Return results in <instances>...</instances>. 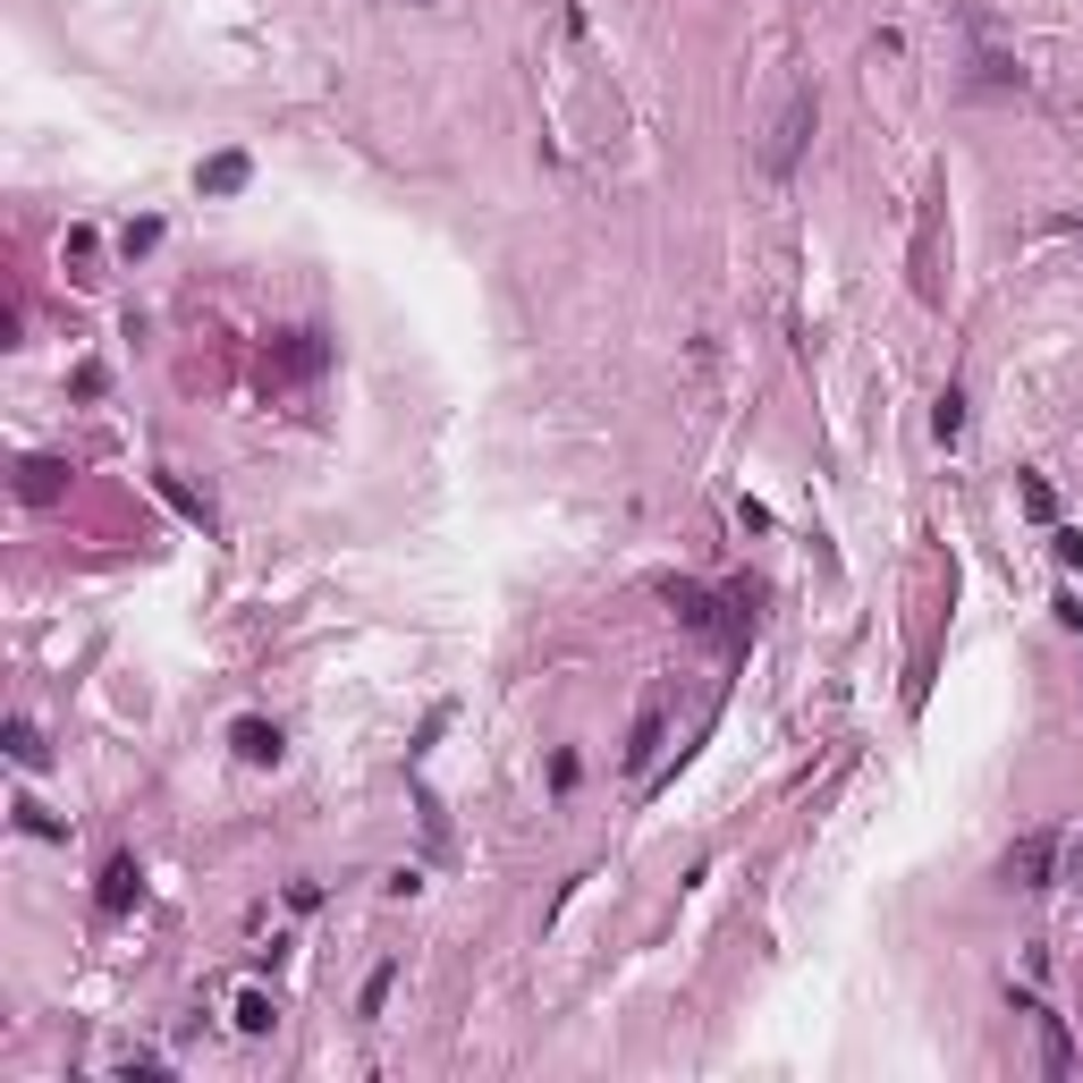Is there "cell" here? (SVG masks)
<instances>
[{
    "mask_svg": "<svg viewBox=\"0 0 1083 1083\" xmlns=\"http://www.w3.org/2000/svg\"><path fill=\"white\" fill-rule=\"evenodd\" d=\"M804 136H813V94H788V110H779V128H770V144H762V170L770 178H788L796 170V153H804Z\"/></svg>",
    "mask_w": 1083,
    "mask_h": 1083,
    "instance_id": "obj_1",
    "label": "cell"
},
{
    "mask_svg": "<svg viewBox=\"0 0 1083 1083\" xmlns=\"http://www.w3.org/2000/svg\"><path fill=\"white\" fill-rule=\"evenodd\" d=\"M1050 863H1058V838H1050V829H1033V838H1016V847H1008V863H999V872H1008L1016 889H1041V881H1050Z\"/></svg>",
    "mask_w": 1083,
    "mask_h": 1083,
    "instance_id": "obj_2",
    "label": "cell"
},
{
    "mask_svg": "<svg viewBox=\"0 0 1083 1083\" xmlns=\"http://www.w3.org/2000/svg\"><path fill=\"white\" fill-rule=\"evenodd\" d=\"M136 897H144V863H136V855H110V863H102V915H128Z\"/></svg>",
    "mask_w": 1083,
    "mask_h": 1083,
    "instance_id": "obj_3",
    "label": "cell"
},
{
    "mask_svg": "<svg viewBox=\"0 0 1083 1083\" xmlns=\"http://www.w3.org/2000/svg\"><path fill=\"white\" fill-rule=\"evenodd\" d=\"M237 754H246V762H280V729H271V720H237Z\"/></svg>",
    "mask_w": 1083,
    "mask_h": 1083,
    "instance_id": "obj_4",
    "label": "cell"
},
{
    "mask_svg": "<svg viewBox=\"0 0 1083 1083\" xmlns=\"http://www.w3.org/2000/svg\"><path fill=\"white\" fill-rule=\"evenodd\" d=\"M60 482H68V466H60V457H26L18 491H26V500H60Z\"/></svg>",
    "mask_w": 1083,
    "mask_h": 1083,
    "instance_id": "obj_5",
    "label": "cell"
},
{
    "mask_svg": "<svg viewBox=\"0 0 1083 1083\" xmlns=\"http://www.w3.org/2000/svg\"><path fill=\"white\" fill-rule=\"evenodd\" d=\"M661 729H669V720H661V702H643V720H636V745H627V770H643L652 754H661Z\"/></svg>",
    "mask_w": 1083,
    "mask_h": 1083,
    "instance_id": "obj_6",
    "label": "cell"
},
{
    "mask_svg": "<svg viewBox=\"0 0 1083 1083\" xmlns=\"http://www.w3.org/2000/svg\"><path fill=\"white\" fill-rule=\"evenodd\" d=\"M246 187V153H212L203 161V195H237Z\"/></svg>",
    "mask_w": 1083,
    "mask_h": 1083,
    "instance_id": "obj_7",
    "label": "cell"
},
{
    "mask_svg": "<svg viewBox=\"0 0 1083 1083\" xmlns=\"http://www.w3.org/2000/svg\"><path fill=\"white\" fill-rule=\"evenodd\" d=\"M1041 1067H1050V1075H1067V1067H1075V1050H1067V1024H1058V1016H1041Z\"/></svg>",
    "mask_w": 1083,
    "mask_h": 1083,
    "instance_id": "obj_8",
    "label": "cell"
},
{
    "mask_svg": "<svg viewBox=\"0 0 1083 1083\" xmlns=\"http://www.w3.org/2000/svg\"><path fill=\"white\" fill-rule=\"evenodd\" d=\"M931 432H940V441H956V432H965V398H956V389L940 398V415H931Z\"/></svg>",
    "mask_w": 1083,
    "mask_h": 1083,
    "instance_id": "obj_9",
    "label": "cell"
},
{
    "mask_svg": "<svg viewBox=\"0 0 1083 1083\" xmlns=\"http://www.w3.org/2000/svg\"><path fill=\"white\" fill-rule=\"evenodd\" d=\"M237 1024H246V1033H271V999H263V990H246V999H237Z\"/></svg>",
    "mask_w": 1083,
    "mask_h": 1083,
    "instance_id": "obj_10",
    "label": "cell"
},
{
    "mask_svg": "<svg viewBox=\"0 0 1083 1083\" xmlns=\"http://www.w3.org/2000/svg\"><path fill=\"white\" fill-rule=\"evenodd\" d=\"M389 982H398V965H382V974H373V982H364V999H356V1008H364V1016H382V999H389Z\"/></svg>",
    "mask_w": 1083,
    "mask_h": 1083,
    "instance_id": "obj_11",
    "label": "cell"
},
{
    "mask_svg": "<svg viewBox=\"0 0 1083 1083\" xmlns=\"http://www.w3.org/2000/svg\"><path fill=\"white\" fill-rule=\"evenodd\" d=\"M9 754H18V762H43V736H34L26 720H18V729H9Z\"/></svg>",
    "mask_w": 1083,
    "mask_h": 1083,
    "instance_id": "obj_12",
    "label": "cell"
},
{
    "mask_svg": "<svg viewBox=\"0 0 1083 1083\" xmlns=\"http://www.w3.org/2000/svg\"><path fill=\"white\" fill-rule=\"evenodd\" d=\"M1050 229H1058V237H1083V221H1050Z\"/></svg>",
    "mask_w": 1083,
    "mask_h": 1083,
    "instance_id": "obj_13",
    "label": "cell"
}]
</instances>
